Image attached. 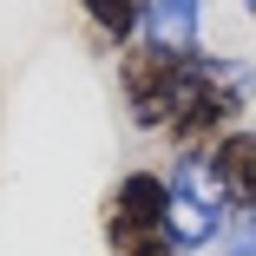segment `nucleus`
<instances>
[{
  "label": "nucleus",
  "mask_w": 256,
  "mask_h": 256,
  "mask_svg": "<svg viewBox=\"0 0 256 256\" xmlns=\"http://www.w3.org/2000/svg\"><path fill=\"white\" fill-rule=\"evenodd\" d=\"M217 72H224V60H210V53H158L144 40L118 53V92H125V112L138 132H171Z\"/></svg>",
  "instance_id": "nucleus-1"
},
{
  "label": "nucleus",
  "mask_w": 256,
  "mask_h": 256,
  "mask_svg": "<svg viewBox=\"0 0 256 256\" xmlns=\"http://www.w3.org/2000/svg\"><path fill=\"white\" fill-rule=\"evenodd\" d=\"M171 184L158 171H125L106 197H98V230H106L112 256H178L171 243Z\"/></svg>",
  "instance_id": "nucleus-2"
},
{
  "label": "nucleus",
  "mask_w": 256,
  "mask_h": 256,
  "mask_svg": "<svg viewBox=\"0 0 256 256\" xmlns=\"http://www.w3.org/2000/svg\"><path fill=\"white\" fill-rule=\"evenodd\" d=\"M164 184H171L164 224H171V243H178V250H204V243L230 224V197H224V184H217V171H210V151H184Z\"/></svg>",
  "instance_id": "nucleus-3"
},
{
  "label": "nucleus",
  "mask_w": 256,
  "mask_h": 256,
  "mask_svg": "<svg viewBox=\"0 0 256 256\" xmlns=\"http://www.w3.org/2000/svg\"><path fill=\"white\" fill-rule=\"evenodd\" d=\"M210 171L230 197V224L236 217H256V132H224L210 144Z\"/></svg>",
  "instance_id": "nucleus-4"
},
{
  "label": "nucleus",
  "mask_w": 256,
  "mask_h": 256,
  "mask_svg": "<svg viewBox=\"0 0 256 256\" xmlns=\"http://www.w3.org/2000/svg\"><path fill=\"white\" fill-rule=\"evenodd\" d=\"M138 33L158 53H197V0H144Z\"/></svg>",
  "instance_id": "nucleus-5"
},
{
  "label": "nucleus",
  "mask_w": 256,
  "mask_h": 256,
  "mask_svg": "<svg viewBox=\"0 0 256 256\" xmlns=\"http://www.w3.org/2000/svg\"><path fill=\"white\" fill-rule=\"evenodd\" d=\"M79 14L92 20V33H98V46H132L138 40V26H144V0H79Z\"/></svg>",
  "instance_id": "nucleus-6"
},
{
  "label": "nucleus",
  "mask_w": 256,
  "mask_h": 256,
  "mask_svg": "<svg viewBox=\"0 0 256 256\" xmlns=\"http://www.w3.org/2000/svg\"><path fill=\"white\" fill-rule=\"evenodd\" d=\"M224 256H256V217H236L224 230Z\"/></svg>",
  "instance_id": "nucleus-7"
}]
</instances>
